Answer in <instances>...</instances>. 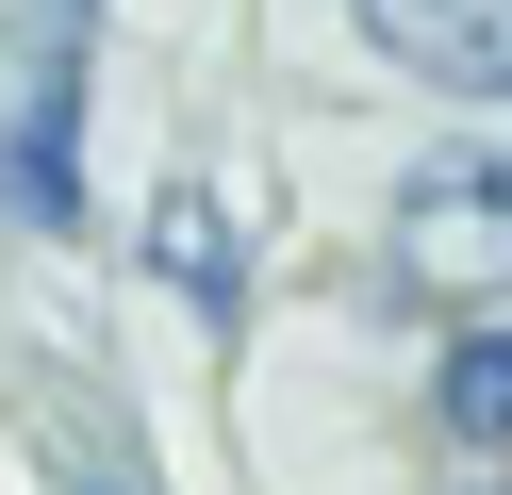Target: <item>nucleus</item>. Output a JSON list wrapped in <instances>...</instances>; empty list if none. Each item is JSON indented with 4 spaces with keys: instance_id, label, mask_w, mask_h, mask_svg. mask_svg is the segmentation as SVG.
I'll return each instance as SVG.
<instances>
[{
    "instance_id": "20e7f679",
    "label": "nucleus",
    "mask_w": 512,
    "mask_h": 495,
    "mask_svg": "<svg viewBox=\"0 0 512 495\" xmlns=\"http://www.w3.org/2000/svg\"><path fill=\"white\" fill-rule=\"evenodd\" d=\"M430 413L463 429V446H512V314H479L463 347L430 363Z\"/></svg>"
},
{
    "instance_id": "7ed1b4c3",
    "label": "nucleus",
    "mask_w": 512,
    "mask_h": 495,
    "mask_svg": "<svg viewBox=\"0 0 512 495\" xmlns=\"http://www.w3.org/2000/svg\"><path fill=\"white\" fill-rule=\"evenodd\" d=\"M364 33L446 99H512V0H364Z\"/></svg>"
},
{
    "instance_id": "f03ea898",
    "label": "nucleus",
    "mask_w": 512,
    "mask_h": 495,
    "mask_svg": "<svg viewBox=\"0 0 512 495\" xmlns=\"http://www.w3.org/2000/svg\"><path fill=\"white\" fill-rule=\"evenodd\" d=\"M0 198L34 231H83V33L34 66V99H17V132H0Z\"/></svg>"
},
{
    "instance_id": "423d86ee",
    "label": "nucleus",
    "mask_w": 512,
    "mask_h": 495,
    "mask_svg": "<svg viewBox=\"0 0 512 495\" xmlns=\"http://www.w3.org/2000/svg\"><path fill=\"white\" fill-rule=\"evenodd\" d=\"M83 495H116V479H83Z\"/></svg>"
},
{
    "instance_id": "f257e3e1",
    "label": "nucleus",
    "mask_w": 512,
    "mask_h": 495,
    "mask_svg": "<svg viewBox=\"0 0 512 495\" xmlns=\"http://www.w3.org/2000/svg\"><path fill=\"white\" fill-rule=\"evenodd\" d=\"M397 281L413 297H496L512 281V165H413V198H397Z\"/></svg>"
},
{
    "instance_id": "39448f33",
    "label": "nucleus",
    "mask_w": 512,
    "mask_h": 495,
    "mask_svg": "<svg viewBox=\"0 0 512 495\" xmlns=\"http://www.w3.org/2000/svg\"><path fill=\"white\" fill-rule=\"evenodd\" d=\"M166 264H182V281H232V248H215V198H166Z\"/></svg>"
}]
</instances>
